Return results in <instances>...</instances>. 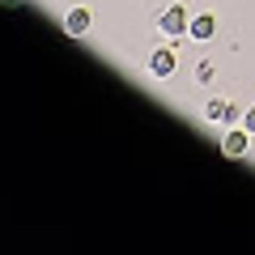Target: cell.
<instances>
[{
  "mask_svg": "<svg viewBox=\"0 0 255 255\" xmlns=\"http://www.w3.org/2000/svg\"><path fill=\"white\" fill-rule=\"evenodd\" d=\"M187 26H191V17H187L183 4H170V9L157 17V30H162L166 38H183V34H187Z\"/></svg>",
  "mask_w": 255,
  "mask_h": 255,
  "instance_id": "6da1fadb",
  "label": "cell"
},
{
  "mask_svg": "<svg viewBox=\"0 0 255 255\" xmlns=\"http://www.w3.org/2000/svg\"><path fill=\"white\" fill-rule=\"evenodd\" d=\"M174 68H179V55H174V47H157V51L149 55V77H157V81L174 77Z\"/></svg>",
  "mask_w": 255,
  "mask_h": 255,
  "instance_id": "7a4b0ae2",
  "label": "cell"
},
{
  "mask_svg": "<svg viewBox=\"0 0 255 255\" xmlns=\"http://www.w3.org/2000/svg\"><path fill=\"white\" fill-rule=\"evenodd\" d=\"M247 145H251V132H247L243 124L230 128L226 136H221V153H226V157H243V153H247Z\"/></svg>",
  "mask_w": 255,
  "mask_h": 255,
  "instance_id": "3957f363",
  "label": "cell"
},
{
  "mask_svg": "<svg viewBox=\"0 0 255 255\" xmlns=\"http://www.w3.org/2000/svg\"><path fill=\"white\" fill-rule=\"evenodd\" d=\"M204 119H213V124H243V111L230 107L226 98H213L209 107H204Z\"/></svg>",
  "mask_w": 255,
  "mask_h": 255,
  "instance_id": "277c9868",
  "label": "cell"
},
{
  "mask_svg": "<svg viewBox=\"0 0 255 255\" xmlns=\"http://www.w3.org/2000/svg\"><path fill=\"white\" fill-rule=\"evenodd\" d=\"M187 34L196 38V43H209V38L217 34V17H213V13H196L191 26H187Z\"/></svg>",
  "mask_w": 255,
  "mask_h": 255,
  "instance_id": "5b68a950",
  "label": "cell"
},
{
  "mask_svg": "<svg viewBox=\"0 0 255 255\" xmlns=\"http://www.w3.org/2000/svg\"><path fill=\"white\" fill-rule=\"evenodd\" d=\"M90 17H94V13L77 4V9H68V13H64V30H68V34H73V38H81L85 30H90Z\"/></svg>",
  "mask_w": 255,
  "mask_h": 255,
  "instance_id": "8992f818",
  "label": "cell"
},
{
  "mask_svg": "<svg viewBox=\"0 0 255 255\" xmlns=\"http://www.w3.org/2000/svg\"><path fill=\"white\" fill-rule=\"evenodd\" d=\"M213 77H217V64H213V60H200V64H196V81H213Z\"/></svg>",
  "mask_w": 255,
  "mask_h": 255,
  "instance_id": "52a82bcc",
  "label": "cell"
},
{
  "mask_svg": "<svg viewBox=\"0 0 255 255\" xmlns=\"http://www.w3.org/2000/svg\"><path fill=\"white\" fill-rule=\"evenodd\" d=\"M243 128L255 136V107H247V111H243Z\"/></svg>",
  "mask_w": 255,
  "mask_h": 255,
  "instance_id": "ba28073f",
  "label": "cell"
},
{
  "mask_svg": "<svg viewBox=\"0 0 255 255\" xmlns=\"http://www.w3.org/2000/svg\"><path fill=\"white\" fill-rule=\"evenodd\" d=\"M0 4H21V0H0Z\"/></svg>",
  "mask_w": 255,
  "mask_h": 255,
  "instance_id": "9c48e42d",
  "label": "cell"
}]
</instances>
